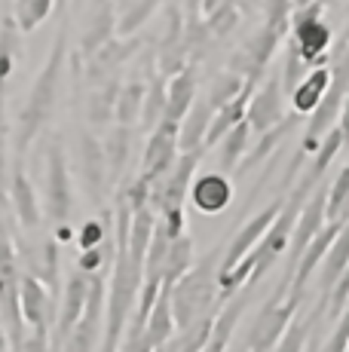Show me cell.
<instances>
[{
	"label": "cell",
	"instance_id": "cell-1",
	"mask_svg": "<svg viewBox=\"0 0 349 352\" xmlns=\"http://www.w3.org/2000/svg\"><path fill=\"white\" fill-rule=\"evenodd\" d=\"M65 62H68V25L62 22L56 40H52V50L46 56L43 67L31 83V92L22 104V113H19L16 123V135H12V147H16V157H22L34 138L49 126L52 113H56L58 104V92H62V74H65Z\"/></svg>",
	"mask_w": 349,
	"mask_h": 352
},
{
	"label": "cell",
	"instance_id": "cell-2",
	"mask_svg": "<svg viewBox=\"0 0 349 352\" xmlns=\"http://www.w3.org/2000/svg\"><path fill=\"white\" fill-rule=\"evenodd\" d=\"M218 252H212L209 257L181 276L178 282L169 291V300H172V316H174V328L187 331L193 328L203 316L212 313V300H214V282H218Z\"/></svg>",
	"mask_w": 349,
	"mask_h": 352
},
{
	"label": "cell",
	"instance_id": "cell-3",
	"mask_svg": "<svg viewBox=\"0 0 349 352\" xmlns=\"http://www.w3.org/2000/svg\"><path fill=\"white\" fill-rule=\"evenodd\" d=\"M325 3L310 0L306 6H294L288 16V34L294 46L300 50L306 65H328V50H331V25L325 22Z\"/></svg>",
	"mask_w": 349,
	"mask_h": 352
},
{
	"label": "cell",
	"instance_id": "cell-4",
	"mask_svg": "<svg viewBox=\"0 0 349 352\" xmlns=\"http://www.w3.org/2000/svg\"><path fill=\"white\" fill-rule=\"evenodd\" d=\"M288 276L276 285V291L270 294V300L264 303V309H260V316L254 319L251 331H248L245 337V349L248 352H267L276 346V340L282 337V331H285V324L294 319V313L300 309V297L291 294L285 303H282V297L288 294Z\"/></svg>",
	"mask_w": 349,
	"mask_h": 352
},
{
	"label": "cell",
	"instance_id": "cell-5",
	"mask_svg": "<svg viewBox=\"0 0 349 352\" xmlns=\"http://www.w3.org/2000/svg\"><path fill=\"white\" fill-rule=\"evenodd\" d=\"M74 212V190H71V175L68 160H65V147L58 138L49 141L46 147V214L56 224H65Z\"/></svg>",
	"mask_w": 349,
	"mask_h": 352
},
{
	"label": "cell",
	"instance_id": "cell-6",
	"mask_svg": "<svg viewBox=\"0 0 349 352\" xmlns=\"http://www.w3.org/2000/svg\"><path fill=\"white\" fill-rule=\"evenodd\" d=\"M282 34L276 28H270V25H264L258 34H251V37L245 40V46L236 52V56L230 58V71H236L243 80H251V83H258L260 77H264L267 65H270V58L276 56V50L282 46Z\"/></svg>",
	"mask_w": 349,
	"mask_h": 352
},
{
	"label": "cell",
	"instance_id": "cell-7",
	"mask_svg": "<svg viewBox=\"0 0 349 352\" xmlns=\"http://www.w3.org/2000/svg\"><path fill=\"white\" fill-rule=\"evenodd\" d=\"M19 309H22L25 324H31L34 334H49V324L56 322V300L34 273L19 276Z\"/></svg>",
	"mask_w": 349,
	"mask_h": 352
},
{
	"label": "cell",
	"instance_id": "cell-8",
	"mask_svg": "<svg viewBox=\"0 0 349 352\" xmlns=\"http://www.w3.org/2000/svg\"><path fill=\"white\" fill-rule=\"evenodd\" d=\"M86 12H83V34H80V50L74 62L83 65L89 56H95L98 50L113 37L117 31V16H113V3L111 0H86Z\"/></svg>",
	"mask_w": 349,
	"mask_h": 352
},
{
	"label": "cell",
	"instance_id": "cell-9",
	"mask_svg": "<svg viewBox=\"0 0 349 352\" xmlns=\"http://www.w3.org/2000/svg\"><path fill=\"white\" fill-rule=\"evenodd\" d=\"M325 202H328V184H315L310 190V202H304L297 212V221H294L291 227V252H288V267L294 270V263H297L300 252L306 248V242L313 239L315 233H319L322 227H325ZM291 270H288V279H291Z\"/></svg>",
	"mask_w": 349,
	"mask_h": 352
},
{
	"label": "cell",
	"instance_id": "cell-10",
	"mask_svg": "<svg viewBox=\"0 0 349 352\" xmlns=\"http://www.w3.org/2000/svg\"><path fill=\"white\" fill-rule=\"evenodd\" d=\"M86 294H89V276L80 273V270H74L68 276V282H65V294H62V309H58L56 316V328H52L49 334V352H58L65 343V337L71 334V328L80 322V316H83L86 309Z\"/></svg>",
	"mask_w": 349,
	"mask_h": 352
},
{
	"label": "cell",
	"instance_id": "cell-11",
	"mask_svg": "<svg viewBox=\"0 0 349 352\" xmlns=\"http://www.w3.org/2000/svg\"><path fill=\"white\" fill-rule=\"evenodd\" d=\"M178 123L174 120H159L157 126L150 129V141H147L144 151V168H141V178L153 181L163 178L172 168L174 157H178Z\"/></svg>",
	"mask_w": 349,
	"mask_h": 352
},
{
	"label": "cell",
	"instance_id": "cell-12",
	"mask_svg": "<svg viewBox=\"0 0 349 352\" xmlns=\"http://www.w3.org/2000/svg\"><path fill=\"white\" fill-rule=\"evenodd\" d=\"M285 92H282V83L279 77H270L264 80V86L260 89L251 92V98H248V107H245V123L251 129L254 135L267 132L273 123H279L282 117H285Z\"/></svg>",
	"mask_w": 349,
	"mask_h": 352
},
{
	"label": "cell",
	"instance_id": "cell-13",
	"mask_svg": "<svg viewBox=\"0 0 349 352\" xmlns=\"http://www.w3.org/2000/svg\"><path fill=\"white\" fill-rule=\"evenodd\" d=\"M282 206H285V199L270 202V206H267V208H260L258 214H251V218H248L245 224L239 227V233L233 236L230 248H227L224 257H221V261H218V276H221V273H227V270H230L233 263H236L239 257H243V254L248 252V248H251L254 242H258L260 236L267 233V227H270L273 221H276V214L282 212Z\"/></svg>",
	"mask_w": 349,
	"mask_h": 352
},
{
	"label": "cell",
	"instance_id": "cell-14",
	"mask_svg": "<svg viewBox=\"0 0 349 352\" xmlns=\"http://www.w3.org/2000/svg\"><path fill=\"white\" fill-rule=\"evenodd\" d=\"M80 172H83V187L95 206H102L104 190H107V162L102 141L95 135L83 132L80 135Z\"/></svg>",
	"mask_w": 349,
	"mask_h": 352
},
{
	"label": "cell",
	"instance_id": "cell-15",
	"mask_svg": "<svg viewBox=\"0 0 349 352\" xmlns=\"http://www.w3.org/2000/svg\"><path fill=\"white\" fill-rule=\"evenodd\" d=\"M10 208H12V218L19 221L22 230H37L40 221H43L37 193H34V187H31L28 175H25L22 162H16V168H12V175H10Z\"/></svg>",
	"mask_w": 349,
	"mask_h": 352
},
{
	"label": "cell",
	"instance_id": "cell-16",
	"mask_svg": "<svg viewBox=\"0 0 349 352\" xmlns=\"http://www.w3.org/2000/svg\"><path fill=\"white\" fill-rule=\"evenodd\" d=\"M300 120H304V113L291 111V113H285V117H282L279 123H273L270 129H267V132H260V135H258V144L251 147V153H248V157H243V160L236 162V168H233V172H236V175L251 172V168L258 166V162H264V160L270 157V153L282 144V141H285L288 135H291V129H297V126H300Z\"/></svg>",
	"mask_w": 349,
	"mask_h": 352
},
{
	"label": "cell",
	"instance_id": "cell-17",
	"mask_svg": "<svg viewBox=\"0 0 349 352\" xmlns=\"http://www.w3.org/2000/svg\"><path fill=\"white\" fill-rule=\"evenodd\" d=\"M187 196L203 214H221L233 202V184L224 175H205V178L190 181Z\"/></svg>",
	"mask_w": 349,
	"mask_h": 352
},
{
	"label": "cell",
	"instance_id": "cell-18",
	"mask_svg": "<svg viewBox=\"0 0 349 352\" xmlns=\"http://www.w3.org/2000/svg\"><path fill=\"white\" fill-rule=\"evenodd\" d=\"M138 50V40H123V43H120V40H107V43L102 46V50L95 52V56H89L86 58V80H89V83H104L107 77H113V74H117V67L126 62V58L132 56V52Z\"/></svg>",
	"mask_w": 349,
	"mask_h": 352
},
{
	"label": "cell",
	"instance_id": "cell-19",
	"mask_svg": "<svg viewBox=\"0 0 349 352\" xmlns=\"http://www.w3.org/2000/svg\"><path fill=\"white\" fill-rule=\"evenodd\" d=\"M248 291H251V285H243V294L236 291V294L224 303L221 316H214L212 319L209 340H205V346L199 352H224L227 349V343H230V337H233V328H236L239 316H243L245 307H248Z\"/></svg>",
	"mask_w": 349,
	"mask_h": 352
},
{
	"label": "cell",
	"instance_id": "cell-20",
	"mask_svg": "<svg viewBox=\"0 0 349 352\" xmlns=\"http://www.w3.org/2000/svg\"><path fill=\"white\" fill-rule=\"evenodd\" d=\"M196 98V65L187 62L178 74H172V80L166 83V111L163 120H174L181 123V117L187 113V107Z\"/></svg>",
	"mask_w": 349,
	"mask_h": 352
},
{
	"label": "cell",
	"instance_id": "cell-21",
	"mask_svg": "<svg viewBox=\"0 0 349 352\" xmlns=\"http://www.w3.org/2000/svg\"><path fill=\"white\" fill-rule=\"evenodd\" d=\"M349 263V214L344 218V224H340L337 236L331 239V245H328L325 257H322V297H328V291L334 288V282L344 276Z\"/></svg>",
	"mask_w": 349,
	"mask_h": 352
},
{
	"label": "cell",
	"instance_id": "cell-22",
	"mask_svg": "<svg viewBox=\"0 0 349 352\" xmlns=\"http://www.w3.org/2000/svg\"><path fill=\"white\" fill-rule=\"evenodd\" d=\"M212 113L214 111L209 107V101L193 98V104L187 107V113L178 123V151H196V147H203L205 129H209V123H212Z\"/></svg>",
	"mask_w": 349,
	"mask_h": 352
},
{
	"label": "cell",
	"instance_id": "cell-23",
	"mask_svg": "<svg viewBox=\"0 0 349 352\" xmlns=\"http://www.w3.org/2000/svg\"><path fill=\"white\" fill-rule=\"evenodd\" d=\"M104 151V162H107V187H113L123 175L126 162H129V151H132V129L129 126H113L107 132V138L102 141Z\"/></svg>",
	"mask_w": 349,
	"mask_h": 352
},
{
	"label": "cell",
	"instance_id": "cell-24",
	"mask_svg": "<svg viewBox=\"0 0 349 352\" xmlns=\"http://www.w3.org/2000/svg\"><path fill=\"white\" fill-rule=\"evenodd\" d=\"M169 291L172 285H159V294L153 300L150 313H147V322H144V334L150 337L153 346H163L166 340H172L174 334V316H172V300H169Z\"/></svg>",
	"mask_w": 349,
	"mask_h": 352
},
{
	"label": "cell",
	"instance_id": "cell-25",
	"mask_svg": "<svg viewBox=\"0 0 349 352\" xmlns=\"http://www.w3.org/2000/svg\"><path fill=\"white\" fill-rule=\"evenodd\" d=\"M328 80H331L328 65H315L310 74H304V80H300V83L288 92V96H291V107H294V111H297V113H310L313 107L322 101V96H325Z\"/></svg>",
	"mask_w": 349,
	"mask_h": 352
},
{
	"label": "cell",
	"instance_id": "cell-26",
	"mask_svg": "<svg viewBox=\"0 0 349 352\" xmlns=\"http://www.w3.org/2000/svg\"><path fill=\"white\" fill-rule=\"evenodd\" d=\"M325 307H328V297H322L319 307H315L310 316H297V319L288 322L273 349H276V352H304L306 340H310V334H313V324L319 322V316L325 313Z\"/></svg>",
	"mask_w": 349,
	"mask_h": 352
},
{
	"label": "cell",
	"instance_id": "cell-27",
	"mask_svg": "<svg viewBox=\"0 0 349 352\" xmlns=\"http://www.w3.org/2000/svg\"><path fill=\"white\" fill-rule=\"evenodd\" d=\"M19 56H22V31H19L16 19L3 16V22H0V92L16 71Z\"/></svg>",
	"mask_w": 349,
	"mask_h": 352
},
{
	"label": "cell",
	"instance_id": "cell-28",
	"mask_svg": "<svg viewBox=\"0 0 349 352\" xmlns=\"http://www.w3.org/2000/svg\"><path fill=\"white\" fill-rule=\"evenodd\" d=\"M117 92H120V80L117 74L107 77L104 83H98V89L86 101V120L92 126H107L113 117V104H117Z\"/></svg>",
	"mask_w": 349,
	"mask_h": 352
},
{
	"label": "cell",
	"instance_id": "cell-29",
	"mask_svg": "<svg viewBox=\"0 0 349 352\" xmlns=\"http://www.w3.org/2000/svg\"><path fill=\"white\" fill-rule=\"evenodd\" d=\"M193 263V242L187 233L174 236L169 242V248H166V261H163V282L166 285H174V282L181 279V276L190 270Z\"/></svg>",
	"mask_w": 349,
	"mask_h": 352
},
{
	"label": "cell",
	"instance_id": "cell-30",
	"mask_svg": "<svg viewBox=\"0 0 349 352\" xmlns=\"http://www.w3.org/2000/svg\"><path fill=\"white\" fill-rule=\"evenodd\" d=\"M28 273H34L37 279L46 285L49 297L56 300V297H58V273H62V263H58V242L56 239H46L43 242L40 257H37V261H31Z\"/></svg>",
	"mask_w": 349,
	"mask_h": 352
},
{
	"label": "cell",
	"instance_id": "cell-31",
	"mask_svg": "<svg viewBox=\"0 0 349 352\" xmlns=\"http://www.w3.org/2000/svg\"><path fill=\"white\" fill-rule=\"evenodd\" d=\"M166 74H153L150 83H144V101H141V126L150 132L153 126L163 120V111H166Z\"/></svg>",
	"mask_w": 349,
	"mask_h": 352
},
{
	"label": "cell",
	"instance_id": "cell-32",
	"mask_svg": "<svg viewBox=\"0 0 349 352\" xmlns=\"http://www.w3.org/2000/svg\"><path fill=\"white\" fill-rule=\"evenodd\" d=\"M141 101H144V80L135 77V80H129V83H120L117 104H113V117H117V123H123V126L138 123Z\"/></svg>",
	"mask_w": 349,
	"mask_h": 352
},
{
	"label": "cell",
	"instance_id": "cell-33",
	"mask_svg": "<svg viewBox=\"0 0 349 352\" xmlns=\"http://www.w3.org/2000/svg\"><path fill=\"white\" fill-rule=\"evenodd\" d=\"M248 135H251V129H248V123L243 120V123L227 129V132L218 138V144H221L218 162H221V168H224V172H233V168H236V162L243 160V153L248 147Z\"/></svg>",
	"mask_w": 349,
	"mask_h": 352
},
{
	"label": "cell",
	"instance_id": "cell-34",
	"mask_svg": "<svg viewBox=\"0 0 349 352\" xmlns=\"http://www.w3.org/2000/svg\"><path fill=\"white\" fill-rule=\"evenodd\" d=\"M52 10H56V0H16L10 16L16 19L19 31L31 34V31H37L46 19H49Z\"/></svg>",
	"mask_w": 349,
	"mask_h": 352
},
{
	"label": "cell",
	"instance_id": "cell-35",
	"mask_svg": "<svg viewBox=\"0 0 349 352\" xmlns=\"http://www.w3.org/2000/svg\"><path fill=\"white\" fill-rule=\"evenodd\" d=\"M157 6L159 0H129V3H123V16L117 19V34L120 37H132L157 12Z\"/></svg>",
	"mask_w": 349,
	"mask_h": 352
},
{
	"label": "cell",
	"instance_id": "cell-36",
	"mask_svg": "<svg viewBox=\"0 0 349 352\" xmlns=\"http://www.w3.org/2000/svg\"><path fill=\"white\" fill-rule=\"evenodd\" d=\"M243 86H245V80L239 77L236 71H230V67H227L224 74H218V77L212 80V86H209V96H205V101H209V107H212V111H218V107H224L227 101H233V98H236Z\"/></svg>",
	"mask_w": 349,
	"mask_h": 352
},
{
	"label": "cell",
	"instance_id": "cell-37",
	"mask_svg": "<svg viewBox=\"0 0 349 352\" xmlns=\"http://www.w3.org/2000/svg\"><path fill=\"white\" fill-rule=\"evenodd\" d=\"M349 214V166L334 178V184L328 187V202H325V218L337 221Z\"/></svg>",
	"mask_w": 349,
	"mask_h": 352
},
{
	"label": "cell",
	"instance_id": "cell-38",
	"mask_svg": "<svg viewBox=\"0 0 349 352\" xmlns=\"http://www.w3.org/2000/svg\"><path fill=\"white\" fill-rule=\"evenodd\" d=\"M306 67H310V65L304 62L300 50L294 46V40H288V46H285V58H282V74H279V83H282V92H285V96L300 83V80H304Z\"/></svg>",
	"mask_w": 349,
	"mask_h": 352
},
{
	"label": "cell",
	"instance_id": "cell-39",
	"mask_svg": "<svg viewBox=\"0 0 349 352\" xmlns=\"http://www.w3.org/2000/svg\"><path fill=\"white\" fill-rule=\"evenodd\" d=\"M334 319H337V324H334L331 337H328V349L325 352H346V343H349V300H346V307L334 316Z\"/></svg>",
	"mask_w": 349,
	"mask_h": 352
},
{
	"label": "cell",
	"instance_id": "cell-40",
	"mask_svg": "<svg viewBox=\"0 0 349 352\" xmlns=\"http://www.w3.org/2000/svg\"><path fill=\"white\" fill-rule=\"evenodd\" d=\"M120 196H123V202L132 208V212H138V208L147 206V196H150V181H147V178H138L135 184L129 187V190L120 193Z\"/></svg>",
	"mask_w": 349,
	"mask_h": 352
},
{
	"label": "cell",
	"instance_id": "cell-41",
	"mask_svg": "<svg viewBox=\"0 0 349 352\" xmlns=\"http://www.w3.org/2000/svg\"><path fill=\"white\" fill-rule=\"evenodd\" d=\"M153 349H157V346L150 343V337L141 331V334H135V337H126V343L117 352H153Z\"/></svg>",
	"mask_w": 349,
	"mask_h": 352
},
{
	"label": "cell",
	"instance_id": "cell-42",
	"mask_svg": "<svg viewBox=\"0 0 349 352\" xmlns=\"http://www.w3.org/2000/svg\"><path fill=\"white\" fill-rule=\"evenodd\" d=\"M19 352H49V334H34L31 331V337H25Z\"/></svg>",
	"mask_w": 349,
	"mask_h": 352
},
{
	"label": "cell",
	"instance_id": "cell-43",
	"mask_svg": "<svg viewBox=\"0 0 349 352\" xmlns=\"http://www.w3.org/2000/svg\"><path fill=\"white\" fill-rule=\"evenodd\" d=\"M340 132H344V147H349V96H346V101H344V107H340Z\"/></svg>",
	"mask_w": 349,
	"mask_h": 352
},
{
	"label": "cell",
	"instance_id": "cell-44",
	"mask_svg": "<svg viewBox=\"0 0 349 352\" xmlns=\"http://www.w3.org/2000/svg\"><path fill=\"white\" fill-rule=\"evenodd\" d=\"M199 6H203V0H187V22H196L199 16Z\"/></svg>",
	"mask_w": 349,
	"mask_h": 352
},
{
	"label": "cell",
	"instance_id": "cell-45",
	"mask_svg": "<svg viewBox=\"0 0 349 352\" xmlns=\"http://www.w3.org/2000/svg\"><path fill=\"white\" fill-rule=\"evenodd\" d=\"M6 135V107H3V92H0V144H3Z\"/></svg>",
	"mask_w": 349,
	"mask_h": 352
},
{
	"label": "cell",
	"instance_id": "cell-46",
	"mask_svg": "<svg viewBox=\"0 0 349 352\" xmlns=\"http://www.w3.org/2000/svg\"><path fill=\"white\" fill-rule=\"evenodd\" d=\"M0 352H10V337H6L3 322H0Z\"/></svg>",
	"mask_w": 349,
	"mask_h": 352
},
{
	"label": "cell",
	"instance_id": "cell-47",
	"mask_svg": "<svg viewBox=\"0 0 349 352\" xmlns=\"http://www.w3.org/2000/svg\"><path fill=\"white\" fill-rule=\"evenodd\" d=\"M178 349H181V343H169V340H166L163 346H157L153 352H178Z\"/></svg>",
	"mask_w": 349,
	"mask_h": 352
},
{
	"label": "cell",
	"instance_id": "cell-48",
	"mask_svg": "<svg viewBox=\"0 0 349 352\" xmlns=\"http://www.w3.org/2000/svg\"><path fill=\"white\" fill-rule=\"evenodd\" d=\"M340 43H346V46H349V19H346V28H344V34H340Z\"/></svg>",
	"mask_w": 349,
	"mask_h": 352
},
{
	"label": "cell",
	"instance_id": "cell-49",
	"mask_svg": "<svg viewBox=\"0 0 349 352\" xmlns=\"http://www.w3.org/2000/svg\"><path fill=\"white\" fill-rule=\"evenodd\" d=\"M291 3H294V6H306V3H310V0H291Z\"/></svg>",
	"mask_w": 349,
	"mask_h": 352
},
{
	"label": "cell",
	"instance_id": "cell-50",
	"mask_svg": "<svg viewBox=\"0 0 349 352\" xmlns=\"http://www.w3.org/2000/svg\"><path fill=\"white\" fill-rule=\"evenodd\" d=\"M56 6H58V10H65V6H68V0H56Z\"/></svg>",
	"mask_w": 349,
	"mask_h": 352
},
{
	"label": "cell",
	"instance_id": "cell-51",
	"mask_svg": "<svg viewBox=\"0 0 349 352\" xmlns=\"http://www.w3.org/2000/svg\"><path fill=\"white\" fill-rule=\"evenodd\" d=\"M310 352H319V343H313V346H310Z\"/></svg>",
	"mask_w": 349,
	"mask_h": 352
},
{
	"label": "cell",
	"instance_id": "cell-52",
	"mask_svg": "<svg viewBox=\"0 0 349 352\" xmlns=\"http://www.w3.org/2000/svg\"><path fill=\"white\" fill-rule=\"evenodd\" d=\"M322 3H334V0H322Z\"/></svg>",
	"mask_w": 349,
	"mask_h": 352
},
{
	"label": "cell",
	"instance_id": "cell-53",
	"mask_svg": "<svg viewBox=\"0 0 349 352\" xmlns=\"http://www.w3.org/2000/svg\"><path fill=\"white\" fill-rule=\"evenodd\" d=\"M248 3H258V0H248Z\"/></svg>",
	"mask_w": 349,
	"mask_h": 352
},
{
	"label": "cell",
	"instance_id": "cell-54",
	"mask_svg": "<svg viewBox=\"0 0 349 352\" xmlns=\"http://www.w3.org/2000/svg\"><path fill=\"white\" fill-rule=\"evenodd\" d=\"M346 10H349V0H346Z\"/></svg>",
	"mask_w": 349,
	"mask_h": 352
},
{
	"label": "cell",
	"instance_id": "cell-55",
	"mask_svg": "<svg viewBox=\"0 0 349 352\" xmlns=\"http://www.w3.org/2000/svg\"><path fill=\"white\" fill-rule=\"evenodd\" d=\"M123 3H129V0H123Z\"/></svg>",
	"mask_w": 349,
	"mask_h": 352
}]
</instances>
